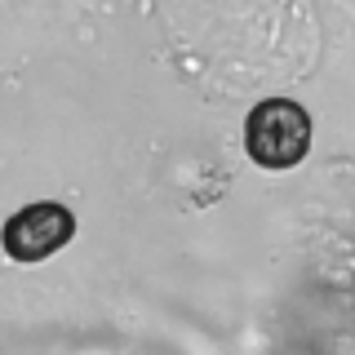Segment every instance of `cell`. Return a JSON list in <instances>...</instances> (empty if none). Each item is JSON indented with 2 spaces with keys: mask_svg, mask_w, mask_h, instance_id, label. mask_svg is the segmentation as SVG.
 <instances>
[{
  "mask_svg": "<svg viewBox=\"0 0 355 355\" xmlns=\"http://www.w3.org/2000/svg\"><path fill=\"white\" fill-rule=\"evenodd\" d=\"M244 151L262 169H293L311 151V116L293 98H266L244 120Z\"/></svg>",
  "mask_w": 355,
  "mask_h": 355,
  "instance_id": "cell-1",
  "label": "cell"
},
{
  "mask_svg": "<svg viewBox=\"0 0 355 355\" xmlns=\"http://www.w3.org/2000/svg\"><path fill=\"white\" fill-rule=\"evenodd\" d=\"M76 236V214L58 200H40V205L18 209L0 231V249L14 262H44Z\"/></svg>",
  "mask_w": 355,
  "mask_h": 355,
  "instance_id": "cell-2",
  "label": "cell"
}]
</instances>
